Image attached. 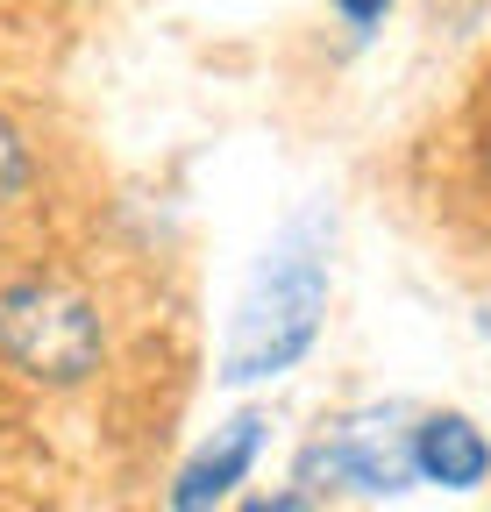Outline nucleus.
<instances>
[{
    "mask_svg": "<svg viewBox=\"0 0 491 512\" xmlns=\"http://www.w3.org/2000/svg\"><path fill=\"white\" fill-rule=\"evenodd\" d=\"M321 313H328V221L321 214H299L250 278L235 306V328L221 349V384H264L285 377L321 335Z\"/></svg>",
    "mask_w": 491,
    "mask_h": 512,
    "instance_id": "nucleus-1",
    "label": "nucleus"
},
{
    "mask_svg": "<svg viewBox=\"0 0 491 512\" xmlns=\"http://www.w3.org/2000/svg\"><path fill=\"white\" fill-rule=\"evenodd\" d=\"M107 328L100 306L57 278H15L0 285V356L36 384H79L86 370H100Z\"/></svg>",
    "mask_w": 491,
    "mask_h": 512,
    "instance_id": "nucleus-2",
    "label": "nucleus"
},
{
    "mask_svg": "<svg viewBox=\"0 0 491 512\" xmlns=\"http://www.w3.org/2000/svg\"><path fill=\"white\" fill-rule=\"evenodd\" d=\"M349 484V491H406L413 484V427L399 413H349L335 434H321L299 456V491L314 484Z\"/></svg>",
    "mask_w": 491,
    "mask_h": 512,
    "instance_id": "nucleus-3",
    "label": "nucleus"
},
{
    "mask_svg": "<svg viewBox=\"0 0 491 512\" xmlns=\"http://www.w3.org/2000/svg\"><path fill=\"white\" fill-rule=\"evenodd\" d=\"M257 448H264V420H257V413H235L228 427H214V441L200 448L186 470H178V484H171V512H214L242 477H250Z\"/></svg>",
    "mask_w": 491,
    "mask_h": 512,
    "instance_id": "nucleus-4",
    "label": "nucleus"
},
{
    "mask_svg": "<svg viewBox=\"0 0 491 512\" xmlns=\"http://www.w3.org/2000/svg\"><path fill=\"white\" fill-rule=\"evenodd\" d=\"M413 477L420 484H442V491H477L491 477V441L477 420L463 413H427L413 427Z\"/></svg>",
    "mask_w": 491,
    "mask_h": 512,
    "instance_id": "nucleus-5",
    "label": "nucleus"
},
{
    "mask_svg": "<svg viewBox=\"0 0 491 512\" xmlns=\"http://www.w3.org/2000/svg\"><path fill=\"white\" fill-rule=\"evenodd\" d=\"M22 185H29V143L15 136L8 121H0V207H8Z\"/></svg>",
    "mask_w": 491,
    "mask_h": 512,
    "instance_id": "nucleus-6",
    "label": "nucleus"
},
{
    "mask_svg": "<svg viewBox=\"0 0 491 512\" xmlns=\"http://www.w3.org/2000/svg\"><path fill=\"white\" fill-rule=\"evenodd\" d=\"M328 8H335V15H342V22H349L356 36H371V29H378V22L392 15V0H328Z\"/></svg>",
    "mask_w": 491,
    "mask_h": 512,
    "instance_id": "nucleus-7",
    "label": "nucleus"
},
{
    "mask_svg": "<svg viewBox=\"0 0 491 512\" xmlns=\"http://www.w3.org/2000/svg\"><path fill=\"white\" fill-rule=\"evenodd\" d=\"M235 512H314V498H306V491H271V498H250Z\"/></svg>",
    "mask_w": 491,
    "mask_h": 512,
    "instance_id": "nucleus-8",
    "label": "nucleus"
},
{
    "mask_svg": "<svg viewBox=\"0 0 491 512\" xmlns=\"http://www.w3.org/2000/svg\"><path fill=\"white\" fill-rule=\"evenodd\" d=\"M484 171H491V136H484Z\"/></svg>",
    "mask_w": 491,
    "mask_h": 512,
    "instance_id": "nucleus-9",
    "label": "nucleus"
}]
</instances>
